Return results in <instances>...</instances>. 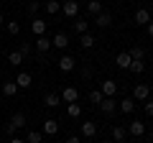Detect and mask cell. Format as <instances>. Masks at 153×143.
Here are the masks:
<instances>
[{
    "instance_id": "cell-34",
    "label": "cell",
    "mask_w": 153,
    "mask_h": 143,
    "mask_svg": "<svg viewBox=\"0 0 153 143\" xmlns=\"http://www.w3.org/2000/svg\"><path fill=\"white\" fill-rule=\"evenodd\" d=\"M23 54V59H28V54H31V44H21V49H18Z\"/></svg>"
},
{
    "instance_id": "cell-22",
    "label": "cell",
    "mask_w": 153,
    "mask_h": 143,
    "mask_svg": "<svg viewBox=\"0 0 153 143\" xmlns=\"http://www.w3.org/2000/svg\"><path fill=\"white\" fill-rule=\"evenodd\" d=\"M74 31L79 33V36H82V33H87V31H89V21H84V18H76V21H74Z\"/></svg>"
},
{
    "instance_id": "cell-11",
    "label": "cell",
    "mask_w": 153,
    "mask_h": 143,
    "mask_svg": "<svg viewBox=\"0 0 153 143\" xmlns=\"http://www.w3.org/2000/svg\"><path fill=\"white\" fill-rule=\"evenodd\" d=\"M74 66H76V59H74V56L64 54V56H61V59H59V69H61V72H71V69H74Z\"/></svg>"
},
{
    "instance_id": "cell-12",
    "label": "cell",
    "mask_w": 153,
    "mask_h": 143,
    "mask_svg": "<svg viewBox=\"0 0 153 143\" xmlns=\"http://www.w3.org/2000/svg\"><path fill=\"white\" fill-rule=\"evenodd\" d=\"M117 110H123L125 115H130V112L135 110V100H133V97H123L120 102H117Z\"/></svg>"
},
{
    "instance_id": "cell-37",
    "label": "cell",
    "mask_w": 153,
    "mask_h": 143,
    "mask_svg": "<svg viewBox=\"0 0 153 143\" xmlns=\"http://www.w3.org/2000/svg\"><path fill=\"white\" fill-rule=\"evenodd\" d=\"M66 143H82V141H79L76 136H69V138H66Z\"/></svg>"
},
{
    "instance_id": "cell-36",
    "label": "cell",
    "mask_w": 153,
    "mask_h": 143,
    "mask_svg": "<svg viewBox=\"0 0 153 143\" xmlns=\"http://www.w3.org/2000/svg\"><path fill=\"white\" fill-rule=\"evenodd\" d=\"M82 77H84V79L92 77V66H84V69H82Z\"/></svg>"
},
{
    "instance_id": "cell-28",
    "label": "cell",
    "mask_w": 153,
    "mask_h": 143,
    "mask_svg": "<svg viewBox=\"0 0 153 143\" xmlns=\"http://www.w3.org/2000/svg\"><path fill=\"white\" fill-rule=\"evenodd\" d=\"M41 141H44V133H41V130H28L26 143H41Z\"/></svg>"
},
{
    "instance_id": "cell-23",
    "label": "cell",
    "mask_w": 153,
    "mask_h": 143,
    "mask_svg": "<svg viewBox=\"0 0 153 143\" xmlns=\"http://www.w3.org/2000/svg\"><path fill=\"white\" fill-rule=\"evenodd\" d=\"M16 92H18L16 82H3V95H5V97H16Z\"/></svg>"
},
{
    "instance_id": "cell-32",
    "label": "cell",
    "mask_w": 153,
    "mask_h": 143,
    "mask_svg": "<svg viewBox=\"0 0 153 143\" xmlns=\"http://www.w3.org/2000/svg\"><path fill=\"white\" fill-rule=\"evenodd\" d=\"M8 33H10V36H18V33H21V23L18 21H8Z\"/></svg>"
},
{
    "instance_id": "cell-15",
    "label": "cell",
    "mask_w": 153,
    "mask_h": 143,
    "mask_svg": "<svg viewBox=\"0 0 153 143\" xmlns=\"http://www.w3.org/2000/svg\"><path fill=\"white\" fill-rule=\"evenodd\" d=\"M130 54H128V51H120V54H117V56H115V64H117V66H120V69H128V66H130Z\"/></svg>"
},
{
    "instance_id": "cell-43",
    "label": "cell",
    "mask_w": 153,
    "mask_h": 143,
    "mask_svg": "<svg viewBox=\"0 0 153 143\" xmlns=\"http://www.w3.org/2000/svg\"><path fill=\"white\" fill-rule=\"evenodd\" d=\"M87 143H89V141H87Z\"/></svg>"
},
{
    "instance_id": "cell-29",
    "label": "cell",
    "mask_w": 153,
    "mask_h": 143,
    "mask_svg": "<svg viewBox=\"0 0 153 143\" xmlns=\"http://www.w3.org/2000/svg\"><path fill=\"white\" fill-rule=\"evenodd\" d=\"M87 10L92 13V16H100V13H102V3H100V0H89V3H87Z\"/></svg>"
},
{
    "instance_id": "cell-19",
    "label": "cell",
    "mask_w": 153,
    "mask_h": 143,
    "mask_svg": "<svg viewBox=\"0 0 153 143\" xmlns=\"http://www.w3.org/2000/svg\"><path fill=\"white\" fill-rule=\"evenodd\" d=\"M128 54H130L133 61H143V59H146V49H143V46H133Z\"/></svg>"
},
{
    "instance_id": "cell-25",
    "label": "cell",
    "mask_w": 153,
    "mask_h": 143,
    "mask_svg": "<svg viewBox=\"0 0 153 143\" xmlns=\"http://www.w3.org/2000/svg\"><path fill=\"white\" fill-rule=\"evenodd\" d=\"M66 112H69V118H79L82 115V105L79 102H69L66 105Z\"/></svg>"
},
{
    "instance_id": "cell-14",
    "label": "cell",
    "mask_w": 153,
    "mask_h": 143,
    "mask_svg": "<svg viewBox=\"0 0 153 143\" xmlns=\"http://www.w3.org/2000/svg\"><path fill=\"white\" fill-rule=\"evenodd\" d=\"M51 46H56V49H66V46H69V36H66V33H56L54 39H51Z\"/></svg>"
},
{
    "instance_id": "cell-24",
    "label": "cell",
    "mask_w": 153,
    "mask_h": 143,
    "mask_svg": "<svg viewBox=\"0 0 153 143\" xmlns=\"http://www.w3.org/2000/svg\"><path fill=\"white\" fill-rule=\"evenodd\" d=\"M8 64L10 66H21L23 64V54L21 51H10V54H8Z\"/></svg>"
},
{
    "instance_id": "cell-13",
    "label": "cell",
    "mask_w": 153,
    "mask_h": 143,
    "mask_svg": "<svg viewBox=\"0 0 153 143\" xmlns=\"http://www.w3.org/2000/svg\"><path fill=\"white\" fill-rule=\"evenodd\" d=\"M125 138H128V128L125 125H115L112 128V141L115 143H125Z\"/></svg>"
},
{
    "instance_id": "cell-27",
    "label": "cell",
    "mask_w": 153,
    "mask_h": 143,
    "mask_svg": "<svg viewBox=\"0 0 153 143\" xmlns=\"http://www.w3.org/2000/svg\"><path fill=\"white\" fill-rule=\"evenodd\" d=\"M44 102H46V107H59L61 97H59V95H54V92H49V95L44 97Z\"/></svg>"
},
{
    "instance_id": "cell-7",
    "label": "cell",
    "mask_w": 153,
    "mask_h": 143,
    "mask_svg": "<svg viewBox=\"0 0 153 143\" xmlns=\"http://www.w3.org/2000/svg\"><path fill=\"white\" fill-rule=\"evenodd\" d=\"M59 97H61V102L69 105V102H76V100H79V92H76V87H64V92H61Z\"/></svg>"
},
{
    "instance_id": "cell-26",
    "label": "cell",
    "mask_w": 153,
    "mask_h": 143,
    "mask_svg": "<svg viewBox=\"0 0 153 143\" xmlns=\"http://www.w3.org/2000/svg\"><path fill=\"white\" fill-rule=\"evenodd\" d=\"M59 10H61V3H59V0H46V13H49V16H56Z\"/></svg>"
},
{
    "instance_id": "cell-18",
    "label": "cell",
    "mask_w": 153,
    "mask_h": 143,
    "mask_svg": "<svg viewBox=\"0 0 153 143\" xmlns=\"http://www.w3.org/2000/svg\"><path fill=\"white\" fill-rule=\"evenodd\" d=\"M79 44H82V49H92V46L94 44H97V39H94V36H92V33H82V39H79Z\"/></svg>"
},
{
    "instance_id": "cell-17",
    "label": "cell",
    "mask_w": 153,
    "mask_h": 143,
    "mask_svg": "<svg viewBox=\"0 0 153 143\" xmlns=\"http://www.w3.org/2000/svg\"><path fill=\"white\" fill-rule=\"evenodd\" d=\"M41 133H44V136H56V133H59V123H56V120H46Z\"/></svg>"
},
{
    "instance_id": "cell-8",
    "label": "cell",
    "mask_w": 153,
    "mask_h": 143,
    "mask_svg": "<svg viewBox=\"0 0 153 143\" xmlns=\"http://www.w3.org/2000/svg\"><path fill=\"white\" fill-rule=\"evenodd\" d=\"M128 133H130V136H135V138H140L143 133H146V123H143V120H130Z\"/></svg>"
},
{
    "instance_id": "cell-10",
    "label": "cell",
    "mask_w": 153,
    "mask_h": 143,
    "mask_svg": "<svg viewBox=\"0 0 153 143\" xmlns=\"http://www.w3.org/2000/svg\"><path fill=\"white\" fill-rule=\"evenodd\" d=\"M82 136L87 138V141H92V138L97 136V123H92V120L82 123Z\"/></svg>"
},
{
    "instance_id": "cell-2",
    "label": "cell",
    "mask_w": 153,
    "mask_h": 143,
    "mask_svg": "<svg viewBox=\"0 0 153 143\" xmlns=\"http://www.w3.org/2000/svg\"><path fill=\"white\" fill-rule=\"evenodd\" d=\"M33 49H36L41 56L49 54V51H51V39H46V36H36V41H33Z\"/></svg>"
},
{
    "instance_id": "cell-4",
    "label": "cell",
    "mask_w": 153,
    "mask_h": 143,
    "mask_svg": "<svg viewBox=\"0 0 153 143\" xmlns=\"http://www.w3.org/2000/svg\"><path fill=\"white\" fill-rule=\"evenodd\" d=\"M100 92H102L105 97H115V95H117V82H115V79H105V82L100 84Z\"/></svg>"
},
{
    "instance_id": "cell-31",
    "label": "cell",
    "mask_w": 153,
    "mask_h": 143,
    "mask_svg": "<svg viewBox=\"0 0 153 143\" xmlns=\"http://www.w3.org/2000/svg\"><path fill=\"white\" fill-rule=\"evenodd\" d=\"M128 69H130L133 74H143V72H146V61H130Z\"/></svg>"
},
{
    "instance_id": "cell-42",
    "label": "cell",
    "mask_w": 153,
    "mask_h": 143,
    "mask_svg": "<svg viewBox=\"0 0 153 143\" xmlns=\"http://www.w3.org/2000/svg\"><path fill=\"white\" fill-rule=\"evenodd\" d=\"M0 143H3V141H0Z\"/></svg>"
},
{
    "instance_id": "cell-5",
    "label": "cell",
    "mask_w": 153,
    "mask_h": 143,
    "mask_svg": "<svg viewBox=\"0 0 153 143\" xmlns=\"http://www.w3.org/2000/svg\"><path fill=\"white\" fill-rule=\"evenodd\" d=\"M61 13H64L66 18H76V13H79V3H76V0H66L64 5H61Z\"/></svg>"
},
{
    "instance_id": "cell-41",
    "label": "cell",
    "mask_w": 153,
    "mask_h": 143,
    "mask_svg": "<svg viewBox=\"0 0 153 143\" xmlns=\"http://www.w3.org/2000/svg\"><path fill=\"white\" fill-rule=\"evenodd\" d=\"M151 141H153V130H151Z\"/></svg>"
},
{
    "instance_id": "cell-20",
    "label": "cell",
    "mask_w": 153,
    "mask_h": 143,
    "mask_svg": "<svg viewBox=\"0 0 153 143\" xmlns=\"http://www.w3.org/2000/svg\"><path fill=\"white\" fill-rule=\"evenodd\" d=\"M94 23H97L100 28H107L110 23H112V16H110V13H100V16H94Z\"/></svg>"
},
{
    "instance_id": "cell-35",
    "label": "cell",
    "mask_w": 153,
    "mask_h": 143,
    "mask_svg": "<svg viewBox=\"0 0 153 143\" xmlns=\"http://www.w3.org/2000/svg\"><path fill=\"white\" fill-rule=\"evenodd\" d=\"M38 8H41L38 3H28V13H31V16H36V13H38Z\"/></svg>"
},
{
    "instance_id": "cell-16",
    "label": "cell",
    "mask_w": 153,
    "mask_h": 143,
    "mask_svg": "<svg viewBox=\"0 0 153 143\" xmlns=\"http://www.w3.org/2000/svg\"><path fill=\"white\" fill-rule=\"evenodd\" d=\"M16 84H18V87H23V89H28V87L33 84V79H31V74H28V72H21V74L16 77Z\"/></svg>"
},
{
    "instance_id": "cell-40",
    "label": "cell",
    "mask_w": 153,
    "mask_h": 143,
    "mask_svg": "<svg viewBox=\"0 0 153 143\" xmlns=\"http://www.w3.org/2000/svg\"><path fill=\"white\" fill-rule=\"evenodd\" d=\"M3 23H5V18H3V13H0V28H3Z\"/></svg>"
},
{
    "instance_id": "cell-30",
    "label": "cell",
    "mask_w": 153,
    "mask_h": 143,
    "mask_svg": "<svg viewBox=\"0 0 153 143\" xmlns=\"http://www.w3.org/2000/svg\"><path fill=\"white\" fill-rule=\"evenodd\" d=\"M87 100H89V102H92V105H100V102H102V100H105V95L100 92V89H92V92L87 95Z\"/></svg>"
},
{
    "instance_id": "cell-1",
    "label": "cell",
    "mask_w": 153,
    "mask_h": 143,
    "mask_svg": "<svg viewBox=\"0 0 153 143\" xmlns=\"http://www.w3.org/2000/svg\"><path fill=\"white\" fill-rule=\"evenodd\" d=\"M133 100H138V102H146V100H151V87L148 84H135V89H133Z\"/></svg>"
},
{
    "instance_id": "cell-38",
    "label": "cell",
    "mask_w": 153,
    "mask_h": 143,
    "mask_svg": "<svg viewBox=\"0 0 153 143\" xmlns=\"http://www.w3.org/2000/svg\"><path fill=\"white\" fill-rule=\"evenodd\" d=\"M10 143H26V138H18V136H13V138H10Z\"/></svg>"
},
{
    "instance_id": "cell-9",
    "label": "cell",
    "mask_w": 153,
    "mask_h": 143,
    "mask_svg": "<svg viewBox=\"0 0 153 143\" xmlns=\"http://www.w3.org/2000/svg\"><path fill=\"white\" fill-rule=\"evenodd\" d=\"M26 112H16V115L10 118V123H8V125L13 128V130H21V128H26Z\"/></svg>"
},
{
    "instance_id": "cell-3",
    "label": "cell",
    "mask_w": 153,
    "mask_h": 143,
    "mask_svg": "<svg viewBox=\"0 0 153 143\" xmlns=\"http://www.w3.org/2000/svg\"><path fill=\"white\" fill-rule=\"evenodd\" d=\"M97 107H100V110H102L105 115L110 118V115H115V110H117V100H115V97H105L102 102L97 105Z\"/></svg>"
},
{
    "instance_id": "cell-33",
    "label": "cell",
    "mask_w": 153,
    "mask_h": 143,
    "mask_svg": "<svg viewBox=\"0 0 153 143\" xmlns=\"http://www.w3.org/2000/svg\"><path fill=\"white\" fill-rule=\"evenodd\" d=\"M143 110H146L148 118H153V100H146V102H143Z\"/></svg>"
},
{
    "instance_id": "cell-6",
    "label": "cell",
    "mask_w": 153,
    "mask_h": 143,
    "mask_svg": "<svg viewBox=\"0 0 153 143\" xmlns=\"http://www.w3.org/2000/svg\"><path fill=\"white\" fill-rule=\"evenodd\" d=\"M133 21H135L138 26H148V23H151V10H148V8H138L135 16H133Z\"/></svg>"
},
{
    "instance_id": "cell-39",
    "label": "cell",
    "mask_w": 153,
    "mask_h": 143,
    "mask_svg": "<svg viewBox=\"0 0 153 143\" xmlns=\"http://www.w3.org/2000/svg\"><path fill=\"white\" fill-rule=\"evenodd\" d=\"M148 36H153V21L148 23Z\"/></svg>"
},
{
    "instance_id": "cell-21",
    "label": "cell",
    "mask_w": 153,
    "mask_h": 143,
    "mask_svg": "<svg viewBox=\"0 0 153 143\" xmlns=\"http://www.w3.org/2000/svg\"><path fill=\"white\" fill-rule=\"evenodd\" d=\"M31 31L36 33V36H46V21H38L36 18V21L31 23Z\"/></svg>"
}]
</instances>
